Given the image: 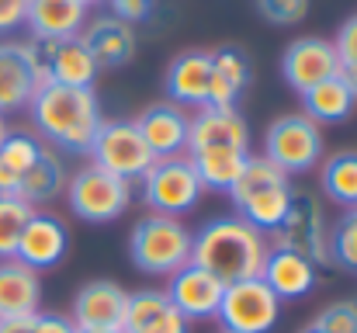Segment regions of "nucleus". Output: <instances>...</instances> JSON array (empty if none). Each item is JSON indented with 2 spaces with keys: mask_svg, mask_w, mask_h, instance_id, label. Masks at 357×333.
<instances>
[{
  "mask_svg": "<svg viewBox=\"0 0 357 333\" xmlns=\"http://www.w3.org/2000/svg\"><path fill=\"white\" fill-rule=\"evenodd\" d=\"M267 236L253 229L243 216L208 222L191 243V264L212 271L219 281L233 285L246 278H260L267 260Z\"/></svg>",
  "mask_w": 357,
  "mask_h": 333,
  "instance_id": "nucleus-1",
  "label": "nucleus"
},
{
  "mask_svg": "<svg viewBox=\"0 0 357 333\" xmlns=\"http://www.w3.org/2000/svg\"><path fill=\"white\" fill-rule=\"evenodd\" d=\"M31 118L38 125V132L70 149V153H91L94 135L101 128V105L94 98L91 87H63V84H49L42 91H35L31 98Z\"/></svg>",
  "mask_w": 357,
  "mask_h": 333,
  "instance_id": "nucleus-2",
  "label": "nucleus"
},
{
  "mask_svg": "<svg viewBox=\"0 0 357 333\" xmlns=\"http://www.w3.org/2000/svg\"><path fill=\"white\" fill-rule=\"evenodd\" d=\"M239 209V216L250 222L253 229H260L264 236L274 232L288 205H291V184L288 174L278 170L267 156H246L243 174L233 181V188L226 191Z\"/></svg>",
  "mask_w": 357,
  "mask_h": 333,
  "instance_id": "nucleus-3",
  "label": "nucleus"
},
{
  "mask_svg": "<svg viewBox=\"0 0 357 333\" xmlns=\"http://www.w3.org/2000/svg\"><path fill=\"white\" fill-rule=\"evenodd\" d=\"M191 243H195V236L184 222L153 212V216L135 222V229L128 236V253H132V264L139 271L156 274V278H170L191 264Z\"/></svg>",
  "mask_w": 357,
  "mask_h": 333,
  "instance_id": "nucleus-4",
  "label": "nucleus"
},
{
  "mask_svg": "<svg viewBox=\"0 0 357 333\" xmlns=\"http://www.w3.org/2000/svg\"><path fill=\"white\" fill-rule=\"evenodd\" d=\"M267 246L291 250L316 267L333 264L330 260V222L323 216L319 198L309 191H291V205H288L281 225L274 232H267Z\"/></svg>",
  "mask_w": 357,
  "mask_h": 333,
  "instance_id": "nucleus-5",
  "label": "nucleus"
},
{
  "mask_svg": "<svg viewBox=\"0 0 357 333\" xmlns=\"http://www.w3.org/2000/svg\"><path fill=\"white\" fill-rule=\"evenodd\" d=\"M139 181H142V202L156 216H174V219H181L184 212H191L198 205L202 191H205L188 156L153 160V167Z\"/></svg>",
  "mask_w": 357,
  "mask_h": 333,
  "instance_id": "nucleus-6",
  "label": "nucleus"
},
{
  "mask_svg": "<svg viewBox=\"0 0 357 333\" xmlns=\"http://www.w3.org/2000/svg\"><path fill=\"white\" fill-rule=\"evenodd\" d=\"M264 156L284 174H305L323 160V128L305 114H281L267 128Z\"/></svg>",
  "mask_w": 357,
  "mask_h": 333,
  "instance_id": "nucleus-7",
  "label": "nucleus"
},
{
  "mask_svg": "<svg viewBox=\"0 0 357 333\" xmlns=\"http://www.w3.org/2000/svg\"><path fill=\"white\" fill-rule=\"evenodd\" d=\"M66 202H70L77 219L115 222L119 216H125V209L132 202V188H128V181L91 163V167L77 170L73 181L66 184Z\"/></svg>",
  "mask_w": 357,
  "mask_h": 333,
  "instance_id": "nucleus-8",
  "label": "nucleus"
},
{
  "mask_svg": "<svg viewBox=\"0 0 357 333\" xmlns=\"http://www.w3.org/2000/svg\"><path fill=\"white\" fill-rule=\"evenodd\" d=\"M91 156L101 170L115 174L121 181H139L149 167H153V149L146 146L142 132L135 128V121H101L98 135H94V146H91Z\"/></svg>",
  "mask_w": 357,
  "mask_h": 333,
  "instance_id": "nucleus-9",
  "label": "nucleus"
},
{
  "mask_svg": "<svg viewBox=\"0 0 357 333\" xmlns=\"http://www.w3.org/2000/svg\"><path fill=\"white\" fill-rule=\"evenodd\" d=\"M215 316L233 333H267L281 316V299L260 278L233 281L226 285Z\"/></svg>",
  "mask_w": 357,
  "mask_h": 333,
  "instance_id": "nucleus-10",
  "label": "nucleus"
},
{
  "mask_svg": "<svg viewBox=\"0 0 357 333\" xmlns=\"http://www.w3.org/2000/svg\"><path fill=\"white\" fill-rule=\"evenodd\" d=\"M281 73H284V80H288V87H291L295 94H305V91H312L316 84L337 77V73H340V63H337L333 42L316 38V35L295 38V42L284 49Z\"/></svg>",
  "mask_w": 357,
  "mask_h": 333,
  "instance_id": "nucleus-11",
  "label": "nucleus"
},
{
  "mask_svg": "<svg viewBox=\"0 0 357 333\" xmlns=\"http://www.w3.org/2000/svg\"><path fill=\"white\" fill-rule=\"evenodd\" d=\"M222 292H226V281H219L212 271H205L198 264H188L177 274H170L167 299L191 323V320H212L219 313Z\"/></svg>",
  "mask_w": 357,
  "mask_h": 333,
  "instance_id": "nucleus-12",
  "label": "nucleus"
},
{
  "mask_svg": "<svg viewBox=\"0 0 357 333\" xmlns=\"http://www.w3.org/2000/svg\"><path fill=\"white\" fill-rule=\"evenodd\" d=\"M66 246H70V236H66V225L56 219V216H45V212H35L21 239H17V250H14V260L35 267V271H45V267H56L63 257H66Z\"/></svg>",
  "mask_w": 357,
  "mask_h": 333,
  "instance_id": "nucleus-13",
  "label": "nucleus"
},
{
  "mask_svg": "<svg viewBox=\"0 0 357 333\" xmlns=\"http://www.w3.org/2000/svg\"><path fill=\"white\" fill-rule=\"evenodd\" d=\"M215 146L250 149V128L236 108H202L195 118H188V153Z\"/></svg>",
  "mask_w": 357,
  "mask_h": 333,
  "instance_id": "nucleus-14",
  "label": "nucleus"
},
{
  "mask_svg": "<svg viewBox=\"0 0 357 333\" xmlns=\"http://www.w3.org/2000/svg\"><path fill=\"white\" fill-rule=\"evenodd\" d=\"M128 292L115 281H91L73 299V327L77 330H121Z\"/></svg>",
  "mask_w": 357,
  "mask_h": 333,
  "instance_id": "nucleus-15",
  "label": "nucleus"
},
{
  "mask_svg": "<svg viewBox=\"0 0 357 333\" xmlns=\"http://www.w3.org/2000/svg\"><path fill=\"white\" fill-rule=\"evenodd\" d=\"M35 98V49L0 42V111H17Z\"/></svg>",
  "mask_w": 357,
  "mask_h": 333,
  "instance_id": "nucleus-16",
  "label": "nucleus"
},
{
  "mask_svg": "<svg viewBox=\"0 0 357 333\" xmlns=\"http://www.w3.org/2000/svg\"><path fill=\"white\" fill-rule=\"evenodd\" d=\"M49 73H52V84H63V87H91L98 80V63L91 56V49L84 45L80 35L73 38H63V42H35Z\"/></svg>",
  "mask_w": 357,
  "mask_h": 333,
  "instance_id": "nucleus-17",
  "label": "nucleus"
},
{
  "mask_svg": "<svg viewBox=\"0 0 357 333\" xmlns=\"http://www.w3.org/2000/svg\"><path fill=\"white\" fill-rule=\"evenodd\" d=\"M135 128L142 132L146 146L156 160L163 156H184L188 153V114L177 105H153L135 118Z\"/></svg>",
  "mask_w": 357,
  "mask_h": 333,
  "instance_id": "nucleus-18",
  "label": "nucleus"
},
{
  "mask_svg": "<svg viewBox=\"0 0 357 333\" xmlns=\"http://www.w3.org/2000/svg\"><path fill=\"white\" fill-rule=\"evenodd\" d=\"M212 87V52H184L167 70V91L177 108H205Z\"/></svg>",
  "mask_w": 357,
  "mask_h": 333,
  "instance_id": "nucleus-19",
  "label": "nucleus"
},
{
  "mask_svg": "<svg viewBox=\"0 0 357 333\" xmlns=\"http://www.w3.org/2000/svg\"><path fill=\"white\" fill-rule=\"evenodd\" d=\"M87 17V7L80 0H28L24 21L35 35V42H63L80 35Z\"/></svg>",
  "mask_w": 357,
  "mask_h": 333,
  "instance_id": "nucleus-20",
  "label": "nucleus"
},
{
  "mask_svg": "<svg viewBox=\"0 0 357 333\" xmlns=\"http://www.w3.org/2000/svg\"><path fill=\"white\" fill-rule=\"evenodd\" d=\"M260 281L278 295V299H305L316 288V264H309L305 257L291 253V250H267Z\"/></svg>",
  "mask_w": 357,
  "mask_h": 333,
  "instance_id": "nucleus-21",
  "label": "nucleus"
},
{
  "mask_svg": "<svg viewBox=\"0 0 357 333\" xmlns=\"http://www.w3.org/2000/svg\"><path fill=\"white\" fill-rule=\"evenodd\" d=\"M42 306L38 271L7 257L0 260V320L3 316H35Z\"/></svg>",
  "mask_w": 357,
  "mask_h": 333,
  "instance_id": "nucleus-22",
  "label": "nucleus"
},
{
  "mask_svg": "<svg viewBox=\"0 0 357 333\" xmlns=\"http://www.w3.org/2000/svg\"><path fill=\"white\" fill-rule=\"evenodd\" d=\"M80 38L91 49L98 70L121 66V63H128L135 56V31H132V24H125L119 17H98V21H91V28H84Z\"/></svg>",
  "mask_w": 357,
  "mask_h": 333,
  "instance_id": "nucleus-23",
  "label": "nucleus"
},
{
  "mask_svg": "<svg viewBox=\"0 0 357 333\" xmlns=\"http://www.w3.org/2000/svg\"><path fill=\"white\" fill-rule=\"evenodd\" d=\"M250 84V59L239 49H215L212 52V87L205 108H236V98Z\"/></svg>",
  "mask_w": 357,
  "mask_h": 333,
  "instance_id": "nucleus-24",
  "label": "nucleus"
},
{
  "mask_svg": "<svg viewBox=\"0 0 357 333\" xmlns=\"http://www.w3.org/2000/svg\"><path fill=\"white\" fill-rule=\"evenodd\" d=\"M357 105V94L351 91V84L337 73L323 84H316L312 91L302 94V114L312 118L316 125H333V121H344Z\"/></svg>",
  "mask_w": 357,
  "mask_h": 333,
  "instance_id": "nucleus-25",
  "label": "nucleus"
},
{
  "mask_svg": "<svg viewBox=\"0 0 357 333\" xmlns=\"http://www.w3.org/2000/svg\"><path fill=\"white\" fill-rule=\"evenodd\" d=\"M250 149H233V146H215V149H202V153H188L202 188H215V191H229L233 181L243 174Z\"/></svg>",
  "mask_w": 357,
  "mask_h": 333,
  "instance_id": "nucleus-26",
  "label": "nucleus"
},
{
  "mask_svg": "<svg viewBox=\"0 0 357 333\" xmlns=\"http://www.w3.org/2000/svg\"><path fill=\"white\" fill-rule=\"evenodd\" d=\"M63 188H66V170H63V163H59L49 149H42V156L35 160V167L24 170V177H21V184H17V198L35 209V205H42V202H52Z\"/></svg>",
  "mask_w": 357,
  "mask_h": 333,
  "instance_id": "nucleus-27",
  "label": "nucleus"
},
{
  "mask_svg": "<svg viewBox=\"0 0 357 333\" xmlns=\"http://www.w3.org/2000/svg\"><path fill=\"white\" fill-rule=\"evenodd\" d=\"M323 191L330 202L354 209L357 205V149H340L323 163Z\"/></svg>",
  "mask_w": 357,
  "mask_h": 333,
  "instance_id": "nucleus-28",
  "label": "nucleus"
},
{
  "mask_svg": "<svg viewBox=\"0 0 357 333\" xmlns=\"http://www.w3.org/2000/svg\"><path fill=\"white\" fill-rule=\"evenodd\" d=\"M31 216H35V209L28 202H21L17 195H0V260L14 257L17 239Z\"/></svg>",
  "mask_w": 357,
  "mask_h": 333,
  "instance_id": "nucleus-29",
  "label": "nucleus"
},
{
  "mask_svg": "<svg viewBox=\"0 0 357 333\" xmlns=\"http://www.w3.org/2000/svg\"><path fill=\"white\" fill-rule=\"evenodd\" d=\"M330 260L357 271V205L344 212V219L333 222L330 229Z\"/></svg>",
  "mask_w": 357,
  "mask_h": 333,
  "instance_id": "nucleus-30",
  "label": "nucleus"
},
{
  "mask_svg": "<svg viewBox=\"0 0 357 333\" xmlns=\"http://www.w3.org/2000/svg\"><path fill=\"white\" fill-rule=\"evenodd\" d=\"M42 149H45V146H42L35 135H28V132H7L3 142H0V160H3L14 174L24 177V170L35 167V160L42 156Z\"/></svg>",
  "mask_w": 357,
  "mask_h": 333,
  "instance_id": "nucleus-31",
  "label": "nucleus"
},
{
  "mask_svg": "<svg viewBox=\"0 0 357 333\" xmlns=\"http://www.w3.org/2000/svg\"><path fill=\"white\" fill-rule=\"evenodd\" d=\"M333 49H337L340 77H344V80L351 84V91L357 94V14L344 21V28H340V35H337Z\"/></svg>",
  "mask_w": 357,
  "mask_h": 333,
  "instance_id": "nucleus-32",
  "label": "nucleus"
},
{
  "mask_svg": "<svg viewBox=\"0 0 357 333\" xmlns=\"http://www.w3.org/2000/svg\"><path fill=\"white\" fill-rule=\"evenodd\" d=\"M312 327H319L323 333H357V302H333V306H326L316 316Z\"/></svg>",
  "mask_w": 357,
  "mask_h": 333,
  "instance_id": "nucleus-33",
  "label": "nucleus"
},
{
  "mask_svg": "<svg viewBox=\"0 0 357 333\" xmlns=\"http://www.w3.org/2000/svg\"><path fill=\"white\" fill-rule=\"evenodd\" d=\"M257 7L271 24H298L309 14V0H257Z\"/></svg>",
  "mask_w": 357,
  "mask_h": 333,
  "instance_id": "nucleus-34",
  "label": "nucleus"
},
{
  "mask_svg": "<svg viewBox=\"0 0 357 333\" xmlns=\"http://www.w3.org/2000/svg\"><path fill=\"white\" fill-rule=\"evenodd\" d=\"M132 333H188V320H184L174 306H167V309H160L153 320H146L142 327H135Z\"/></svg>",
  "mask_w": 357,
  "mask_h": 333,
  "instance_id": "nucleus-35",
  "label": "nucleus"
},
{
  "mask_svg": "<svg viewBox=\"0 0 357 333\" xmlns=\"http://www.w3.org/2000/svg\"><path fill=\"white\" fill-rule=\"evenodd\" d=\"M108 3H112V17H119L125 24H139L153 10V0H108Z\"/></svg>",
  "mask_w": 357,
  "mask_h": 333,
  "instance_id": "nucleus-36",
  "label": "nucleus"
},
{
  "mask_svg": "<svg viewBox=\"0 0 357 333\" xmlns=\"http://www.w3.org/2000/svg\"><path fill=\"white\" fill-rule=\"evenodd\" d=\"M31 333H77V327H73V320H66L59 313H35Z\"/></svg>",
  "mask_w": 357,
  "mask_h": 333,
  "instance_id": "nucleus-37",
  "label": "nucleus"
},
{
  "mask_svg": "<svg viewBox=\"0 0 357 333\" xmlns=\"http://www.w3.org/2000/svg\"><path fill=\"white\" fill-rule=\"evenodd\" d=\"M24 10H28V0H0V35L17 28L24 21Z\"/></svg>",
  "mask_w": 357,
  "mask_h": 333,
  "instance_id": "nucleus-38",
  "label": "nucleus"
},
{
  "mask_svg": "<svg viewBox=\"0 0 357 333\" xmlns=\"http://www.w3.org/2000/svg\"><path fill=\"white\" fill-rule=\"evenodd\" d=\"M17 184H21V174H14V170L0 160V195H17Z\"/></svg>",
  "mask_w": 357,
  "mask_h": 333,
  "instance_id": "nucleus-39",
  "label": "nucleus"
},
{
  "mask_svg": "<svg viewBox=\"0 0 357 333\" xmlns=\"http://www.w3.org/2000/svg\"><path fill=\"white\" fill-rule=\"evenodd\" d=\"M0 333H31V316H3Z\"/></svg>",
  "mask_w": 357,
  "mask_h": 333,
  "instance_id": "nucleus-40",
  "label": "nucleus"
},
{
  "mask_svg": "<svg viewBox=\"0 0 357 333\" xmlns=\"http://www.w3.org/2000/svg\"><path fill=\"white\" fill-rule=\"evenodd\" d=\"M10 128H7V121H3V111H0V142H3V135H7Z\"/></svg>",
  "mask_w": 357,
  "mask_h": 333,
  "instance_id": "nucleus-41",
  "label": "nucleus"
},
{
  "mask_svg": "<svg viewBox=\"0 0 357 333\" xmlns=\"http://www.w3.org/2000/svg\"><path fill=\"white\" fill-rule=\"evenodd\" d=\"M77 333H121V330H77Z\"/></svg>",
  "mask_w": 357,
  "mask_h": 333,
  "instance_id": "nucleus-42",
  "label": "nucleus"
},
{
  "mask_svg": "<svg viewBox=\"0 0 357 333\" xmlns=\"http://www.w3.org/2000/svg\"><path fill=\"white\" fill-rule=\"evenodd\" d=\"M302 333H323V330H319V327H305Z\"/></svg>",
  "mask_w": 357,
  "mask_h": 333,
  "instance_id": "nucleus-43",
  "label": "nucleus"
},
{
  "mask_svg": "<svg viewBox=\"0 0 357 333\" xmlns=\"http://www.w3.org/2000/svg\"><path fill=\"white\" fill-rule=\"evenodd\" d=\"M80 3H84V7H91V3H101V0H80Z\"/></svg>",
  "mask_w": 357,
  "mask_h": 333,
  "instance_id": "nucleus-44",
  "label": "nucleus"
},
{
  "mask_svg": "<svg viewBox=\"0 0 357 333\" xmlns=\"http://www.w3.org/2000/svg\"><path fill=\"white\" fill-rule=\"evenodd\" d=\"M226 333H233V330H226Z\"/></svg>",
  "mask_w": 357,
  "mask_h": 333,
  "instance_id": "nucleus-45",
  "label": "nucleus"
}]
</instances>
